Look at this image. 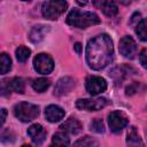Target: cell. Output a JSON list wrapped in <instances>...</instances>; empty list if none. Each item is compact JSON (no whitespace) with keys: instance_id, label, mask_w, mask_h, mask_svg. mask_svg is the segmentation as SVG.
Masks as SVG:
<instances>
[{"instance_id":"cell-8","label":"cell","mask_w":147,"mask_h":147,"mask_svg":"<svg viewBox=\"0 0 147 147\" xmlns=\"http://www.w3.org/2000/svg\"><path fill=\"white\" fill-rule=\"evenodd\" d=\"M85 87L86 91L91 95H98L106 91L107 83L102 77L99 76H88L85 80Z\"/></svg>"},{"instance_id":"cell-23","label":"cell","mask_w":147,"mask_h":147,"mask_svg":"<svg viewBox=\"0 0 147 147\" xmlns=\"http://www.w3.org/2000/svg\"><path fill=\"white\" fill-rule=\"evenodd\" d=\"M11 69V59L9 57L8 54L6 53H1V75L7 74L9 70Z\"/></svg>"},{"instance_id":"cell-28","label":"cell","mask_w":147,"mask_h":147,"mask_svg":"<svg viewBox=\"0 0 147 147\" xmlns=\"http://www.w3.org/2000/svg\"><path fill=\"white\" fill-rule=\"evenodd\" d=\"M6 116H7V110H6L5 108H2V109H1V125L5 123V121H6Z\"/></svg>"},{"instance_id":"cell-30","label":"cell","mask_w":147,"mask_h":147,"mask_svg":"<svg viewBox=\"0 0 147 147\" xmlns=\"http://www.w3.org/2000/svg\"><path fill=\"white\" fill-rule=\"evenodd\" d=\"M76 2L79 5V6H86L87 5V2H88V0H76Z\"/></svg>"},{"instance_id":"cell-12","label":"cell","mask_w":147,"mask_h":147,"mask_svg":"<svg viewBox=\"0 0 147 147\" xmlns=\"http://www.w3.org/2000/svg\"><path fill=\"white\" fill-rule=\"evenodd\" d=\"M28 134L31 138L32 142L36 145L42 144V141L46 138V131L44 130V127L40 124H32L28 129Z\"/></svg>"},{"instance_id":"cell-24","label":"cell","mask_w":147,"mask_h":147,"mask_svg":"<svg viewBox=\"0 0 147 147\" xmlns=\"http://www.w3.org/2000/svg\"><path fill=\"white\" fill-rule=\"evenodd\" d=\"M90 127L92 131L96 132V133H103L105 132V125H103V122L102 119H99V118H95L91 122L90 124Z\"/></svg>"},{"instance_id":"cell-26","label":"cell","mask_w":147,"mask_h":147,"mask_svg":"<svg viewBox=\"0 0 147 147\" xmlns=\"http://www.w3.org/2000/svg\"><path fill=\"white\" fill-rule=\"evenodd\" d=\"M139 61L141 63V65L147 69V49H142L140 52V55H139Z\"/></svg>"},{"instance_id":"cell-17","label":"cell","mask_w":147,"mask_h":147,"mask_svg":"<svg viewBox=\"0 0 147 147\" xmlns=\"http://www.w3.org/2000/svg\"><path fill=\"white\" fill-rule=\"evenodd\" d=\"M126 144H127L129 146H139V145H142L141 138H140V136L138 134L136 127H131L130 131L127 132Z\"/></svg>"},{"instance_id":"cell-27","label":"cell","mask_w":147,"mask_h":147,"mask_svg":"<svg viewBox=\"0 0 147 147\" xmlns=\"http://www.w3.org/2000/svg\"><path fill=\"white\" fill-rule=\"evenodd\" d=\"M140 20V13H134L133 15H132V17H131V21H130V23L131 24H134L137 21H139Z\"/></svg>"},{"instance_id":"cell-16","label":"cell","mask_w":147,"mask_h":147,"mask_svg":"<svg viewBox=\"0 0 147 147\" xmlns=\"http://www.w3.org/2000/svg\"><path fill=\"white\" fill-rule=\"evenodd\" d=\"M47 31H48V26H46V25H36L31 29V31L29 33V39L33 44H37V42H39L44 39Z\"/></svg>"},{"instance_id":"cell-2","label":"cell","mask_w":147,"mask_h":147,"mask_svg":"<svg viewBox=\"0 0 147 147\" xmlns=\"http://www.w3.org/2000/svg\"><path fill=\"white\" fill-rule=\"evenodd\" d=\"M67 23L74 28L86 29L87 26L99 24L100 18L92 11H80L79 9L74 8L67 16Z\"/></svg>"},{"instance_id":"cell-19","label":"cell","mask_w":147,"mask_h":147,"mask_svg":"<svg viewBox=\"0 0 147 147\" xmlns=\"http://www.w3.org/2000/svg\"><path fill=\"white\" fill-rule=\"evenodd\" d=\"M136 33L140 40L147 41V18H144L138 23L137 29H136Z\"/></svg>"},{"instance_id":"cell-20","label":"cell","mask_w":147,"mask_h":147,"mask_svg":"<svg viewBox=\"0 0 147 147\" xmlns=\"http://www.w3.org/2000/svg\"><path fill=\"white\" fill-rule=\"evenodd\" d=\"M126 69H127V67H116L109 72V76H111L117 83H119V82H122L124 79L125 74L127 72Z\"/></svg>"},{"instance_id":"cell-29","label":"cell","mask_w":147,"mask_h":147,"mask_svg":"<svg viewBox=\"0 0 147 147\" xmlns=\"http://www.w3.org/2000/svg\"><path fill=\"white\" fill-rule=\"evenodd\" d=\"M74 48H75V51H76L78 54H80V51H82V45H80L79 42H76V44H75V46H74Z\"/></svg>"},{"instance_id":"cell-25","label":"cell","mask_w":147,"mask_h":147,"mask_svg":"<svg viewBox=\"0 0 147 147\" xmlns=\"http://www.w3.org/2000/svg\"><path fill=\"white\" fill-rule=\"evenodd\" d=\"M75 145L76 146H96L98 142L94 139H92L91 137H84V138L77 140L75 142Z\"/></svg>"},{"instance_id":"cell-7","label":"cell","mask_w":147,"mask_h":147,"mask_svg":"<svg viewBox=\"0 0 147 147\" xmlns=\"http://www.w3.org/2000/svg\"><path fill=\"white\" fill-rule=\"evenodd\" d=\"M107 105L106 98H95V99H79L76 101V107L80 110L96 111L105 108Z\"/></svg>"},{"instance_id":"cell-15","label":"cell","mask_w":147,"mask_h":147,"mask_svg":"<svg viewBox=\"0 0 147 147\" xmlns=\"http://www.w3.org/2000/svg\"><path fill=\"white\" fill-rule=\"evenodd\" d=\"M60 129H61V131H64L67 133L77 134L82 130V124H80V122L78 119L71 117V118L67 119L64 123H62L60 125Z\"/></svg>"},{"instance_id":"cell-22","label":"cell","mask_w":147,"mask_h":147,"mask_svg":"<svg viewBox=\"0 0 147 147\" xmlns=\"http://www.w3.org/2000/svg\"><path fill=\"white\" fill-rule=\"evenodd\" d=\"M30 53H31V51H30L28 47H25V46H20V47L16 48V51H15L16 59H17V61L21 62V63H24V62L29 59Z\"/></svg>"},{"instance_id":"cell-5","label":"cell","mask_w":147,"mask_h":147,"mask_svg":"<svg viewBox=\"0 0 147 147\" xmlns=\"http://www.w3.org/2000/svg\"><path fill=\"white\" fill-rule=\"evenodd\" d=\"M33 68L37 72L42 74V75H47V74L52 72L54 69L53 59L48 54L40 53L33 59Z\"/></svg>"},{"instance_id":"cell-14","label":"cell","mask_w":147,"mask_h":147,"mask_svg":"<svg viewBox=\"0 0 147 147\" xmlns=\"http://www.w3.org/2000/svg\"><path fill=\"white\" fill-rule=\"evenodd\" d=\"M7 90L8 92H15V93H24V82L20 77H14L7 82V84L2 85V91Z\"/></svg>"},{"instance_id":"cell-9","label":"cell","mask_w":147,"mask_h":147,"mask_svg":"<svg viewBox=\"0 0 147 147\" xmlns=\"http://www.w3.org/2000/svg\"><path fill=\"white\" fill-rule=\"evenodd\" d=\"M118 48L119 53L126 59H133L137 53V44L130 36H125L119 40Z\"/></svg>"},{"instance_id":"cell-1","label":"cell","mask_w":147,"mask_h":147,"mask_svg":"<svg viewBox=\"0 0 147 147\" xmlns=\"http://www.w3.org/2000/svg\"><path fill=\"white\" fill-rule=\"evenodd\" d=\"M113 40L107 33H101L90 39L86 46V61L93 70L106 68L113 60Z\"/></svg>"},{"instance_id":"cell-3","label":"cell","mask_w":147,"mask_h":147,"mask_svg":"<svg viewBox=\"0 0 147 147\" xmlns=\"http://www.w3.org/2000/svg\"><path fill=\"white\" fill-rule=\"evenodd\" d=\"M14 115L22 122H30L39 115V107L30 102H20L14 106Z\"/></svg>"},{"instance_id":"cell-6","label":"cell","mask_w":147,"mask_h":147,"mask_svg":"<svg viewBox=\"0 0 147 147\" xmlns=\"http://www.w3.org/2000/svg\"><path fill=\"white\" fill-rule=\"evenodd\" d=\"M108 123H109V127L114 133H119L129 123V118L127 116L119 110H115L111 111L108 116Z\"/></svg>"},{"instance_id":"cell-13","label":"cell","mask_w":147,"mask_h":147,"mask_svg":"<svg viewBox=\"0 0 147 147\" xmlns=\"http://www.w3.org/2000/svg\"><path fill=\"white\" fill-rule=\"evenodd\" d=\"M64 115H65L64 110L61 107L55 106V105H49L45 109V117L51 123H55V122L61 121L64 117Z\"/></svg>"},{"instance_id":"cell-10","label":"cell","mask_w":147,"mask_h":147,"mask_svg":"<svg viewBox=\"0 0 147 147\" xmlns=\"http://www.w3.org/2000/svg\"><path fill=\"white\" fill-rule=\"evenodd\" d=\"M75 87V80L71 77H62L57 80L55 87H54V95L62 96L64 94H68L72 88Z\"/></svg>"},{"instance_id":"cell-18","label":"cell","mask_w":147,"mask_h":147,"mask_svg":"<svg viewBox=\"0 0 147 147\" xmlns=\"http://www.w3.org/2000/svg\"><path fill=\"white\" fill-rule=\"evenodd\" d=\"M49 85H51V82L47 78H37L32 82V88L39 93L46 91L49 87Z\"/></svg>"},{"instance_id":"cell-11","label":"cell","mask_w":147,"mask_h":147,"mask_svg":"<svg viewBox=\"0 0 147 147\" xmlns=\"http://www.w3.org/2000/svg\"><path fill=\"white\" fill-rule=\"evenodd\" d=\"M92 2L94 5V7L101 9L102 13L108 17L115 16L118 11V8H117V5L115 3V1H111V0H92Z\"/></svg>"},{"instance_id":"cell-4","label":"cell","mask_w":147,"mask_h":147,"mask_svg":"<svg viewBox=\"0 0 147 147\" xmlns=\"http://www.w3.org/2000/svg\"><path fill=\"white\" fill-rule=\"evenodd\" d=\"M68 3L65 0H48L44 2L41 7V11L45 18L47 20H56L61 14L65 11Z\"/></svg>"},{"instance_id":"cell-31","label":"cell","mask_w":147,"mask_h":147,"mask_svg":"<svg viewBox=\"0 0 147 147\" xmlns=\"http://www.w3.org/2000/svg\"><path fill=\"white\" fill-rule=\"evenodd\" d=\"M22 1H28V2H29V1H31V0H22Z\"/></svg>"},{"instance_id":"cell-21","label":"cell","mask_w":147,"mask_h":147,"mask_svg":"<svg viewBox=\"0 0 147 147\" xmlns=\"http://www.w3.org/2000/svg\"><path fill=\"white\" fill-rule=\"evenodd\" d=\"M52 142L54 145H69L70 144V140H69V137L67 134V132L64 131H61V132H57L53 136V139H52Z\"/></svg>"}]
</instances>
